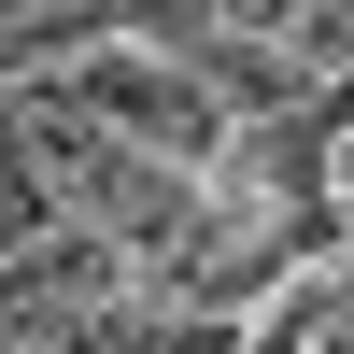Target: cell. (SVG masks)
<instances>
[{
	"mask_svg": "<svg viewBox=\"0 0 354 354\" xmlns=\"http://www.w3.org/2000/svg\"><path fill=\"white\" fill-rule=\"evenodd\" d=\"M312 170H326V142H312V128L255 142V170H241V185H213V198H198L185 255H170V298H185V312H241V298H270V283H283V255H298V241H326Z\"/></svg>",
	"mask_w": 354,
	"mask_h": 354,
	"instance_id": "6da1fadb",
	"label": "cell"
},
{
	"mask_svg": "<svg viewBox=\"0 0 354 354\" xmlns=\"http://www.w3.org/2000/svg\"><path fill=\"white\" fill-rule=\"evenodd\" d=\"M71 100L100 113L113 142H142V156H170V170H213L227 156V100L185 71V57H142V43H100L71 71Z\"/></svg>",
	"mask_w": 354,
	"mask_h": 354,
	"instance_id": "7a4b0ae2",
	"label": "cell"
},
{
	"mask_svg": "<svg viewBox=\"0 0 354 354\" xmlns=\"http://www.w3.org/2000/svg\"><path fill=\"white\" fill-rule=\"evenodd\" d=\"M185 28H198V71H213L227 100H283V85H298V57H283V43H227L241 15H185Z\"/></svg>",
	"mask_w": 354,
	"mask_h": 354,
	"instance_id": "3957f363",
	"label": "cell"
},
{
	"mask_svg": "<svg viewBox=\"0 0 354 354\" xmlns=\"http://www.w3.org/2000/svg\"><path fill=\"white\" fill-rule=\"evenodd\" d=\"M283 28V57H298V71H354V15L326 0V15H270Z\"/></svg>",
	"mask_w": 354,
	"mask_h": 354,
	"instance_id": "277c9868",
	"label": "cell"
},
{
	"mask_svg": "<svg viewBox=\"0 0 354 354\" xmlns=\"http://www.w3.org/2000/svg\"><path fill=\"white\" fill-rule=\"evenodd\" d=\"M340 213H354V128H340Z\"/></svg>",
	"mask_w": 354,
	"mask_h": 354,
	"instance_id": "5b68a950",
	"label": "cell"
},
{
	"mask_svg": "<svg viewBox=\"0 0 354 354\" xmlns=\"http://www.w3.org/2000/svg\"><path fill=\"white\" fill-rule=\"evenodd\" d=\"M312 354H354V312H340V326H326V340H312Z\"/></svg>",
	"mask_w": 354,
	"mask_h": 354,
	"instance_id": "8992f818",
	"label": "cell"
}]
</instances>
